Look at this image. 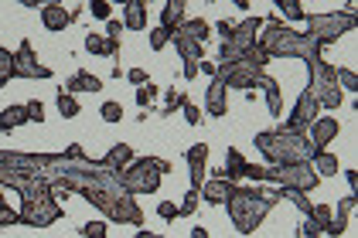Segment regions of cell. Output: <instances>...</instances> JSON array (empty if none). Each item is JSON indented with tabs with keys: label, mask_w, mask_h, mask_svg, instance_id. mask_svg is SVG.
Here are the masks:
<instances>
[{
	"label": "cell",
	"mask_w": 358,
	"mask_h": 238,
	"mask_svg": "<svg viewBox=\"0 0 358 238\" xmlns=\"http://www.w3.org/2000/svg\"><path fill=\"white\" fill-rule=\"evenodd\" d=\"M137 238H161V235H154V232H143V228H137Z\"/></svg>",
	"instance_id": "obj_52"
},
{
	"label": "cell",
	"mask_w": 358,
	"mask_h": 238,
	"mask_svg": "<svg viewBox=\"0 0 358 238\" xmlns=\"http://www.w3.org/2000/svg\"><path fill=\"white\" fill-rule=\"evenodd\" d=\"M17 181H45L62 201L65 194H83L116 225H143L137 198L123 187V174L113 170L106 160H89L79 143L65 154H14L0 150V184L10 187Z\"/></svg>",
	"instance_id": "obj_1"
},
{
	"label": "cell",
	"mask_w": 358,
	"mask_h": 238,
	"mask_svg": "<svg viewBox=\"0 0 358 238\" xmlns=\"http://www.w3.org/2000/svg\"><path fill=\"white\" fill-rule=\"evenodd\" d=\"M334 85H338L341 92H355L358 96V75L352 68H334Z\"/></svg>",
	"instance_id": "obj_29"
},
{
	"label": "cell",
	"mask_w": 358,
	"mask_h": 238,
	"mask_svg": "<svg viewBox=\"0 0 358 238\" xmlns=\"http://www.w3.org/2000/svg\"><path fill=\"white\" fill-rule=\"evenodd\" d=\"M192 238H208V232H205V228H194Z\"/></svg>",
	"instance_id": "obj_53"
},
{
	"label": "cell",
	"mask_w": 358,
	"mask_h": 238,
	"mask_svg": "<svg viewBox=\"0 0 358 238\" xmlns=\"http://www.w3.org/2000/svg\"><path fill=\"white\" fill-rule=\"evenodd\" d=\"M10 79H14V54L7 52V48H0V89Z\"/></svg>",
	"instance_id": "obj_34"
},
{
	"label": "cell",
	"mask_w": 358,
	"mask_h": 238,
	"mask_svg": "<svg viewBox=\"0 0 358 238\" xmlns=\"http://www.w3.org/2000/svg\"><path fill=\"white\" fill-rule=\"evenodd\" d=\"M273 184L280 187H294V191H314L321 184L317 170L310 163H283V167H273Z\"/></svg>",
	"instance_id": "obj_11"
},
{
	"label": "cell",
	"mask_w": 358,
	"mask_h": 238,
	"mask_svg": "<svg viewBox=\"0 0 358 238\" xmlns=\"http://www.w3.org/2000/svg\"><path fill=\"white\" fill-rule=\"evenodd\" d=\"M103 160L110 163L113 170H120V174H123V170H127V167L137 160V154H134V147H130V143H116V147H113V150Z\"/></svg>",
	"instance_id": "obj_24"
},
{
	"label": "cell",
	"mask_w": 358,
	"mask_h": 238,
	"mask_svg": "<svg viewBox=\"0 0 358 238\" xmlns=\"http://www.w3.org/2000/svg\"><path fill=\"white\" fill-rule=\"evenodd\" d=\"M185 10H188V3H185V0H167L164 10H161V27L178 31V27L185 24Z\"/></svg>",
	"instance_id": "obj_20"
},
{
	"label": "cell",
	"mask_w": 358,
	"mask_h": 238,
	"mask_svg": "<svg viewBox=\"0 0 358 238\" xmlns=\"http://www.w3.org/2000/svg\"><path fill=\"white\" fill-rule=\"evenodd\" d=\"M256 150L266 157V167H283V163H310L314 160V147L307 140V133H256Z\"/></svg>",
	"instance_id": "obj_4"
},
{
	"label": "cell",
	"mask_w": 358,
	"mask_h": 238,
	"mask_svg": "<svg viewBox=\"0 0 358 238\" xmlns=\"http://www.w3.org/2000/svg\"><path fill=\"white\" fill-rule=\"evenodd\" d=\"M55 103H58V112H62L65 119H76V116L83 112V106L76 103V96H69V92H62V96H58Z\"/></svg>",
	"instance_id": "obj_32"
},
{
	"label": "cell",
	"mask_w": 358,
	"mask_h": 238,
	"mask_svg": "<svg viewBox=\"0 0 358 238\" xmlns=\"http://www.w3.org/2000/svg\"><path fill=\"white\" fill-rule=\"evenodd\" d=\"M41 24L48 27V31H65V27L72 24V14L65 7H58V3H45L41 7Z\"/></svg>",
	"instance_id": "obj_18"
},
{
	"label": "cell",
	"mask_w": 358,
	"mask_h": 238,
	"mask_svg": "<svg viewBox=\"0 0 358 238\" xmlns=\"http://www.w3.org/2000/svg\"><path fill=\"white\" fill-rule=\"evenodd\" d=\"M229 34H232V24L219 21V38H222V41H229Z\"/></svg>",
	"instance_id": "obj_51"
},
{
	"label": "cell",
	"mask_w": 358,
	"mask_h": 238,
	"mask_svg": "<svg viewBox=\"0 0 358 238\" xmlns=\"http://www.w3.org/2000/svg\"><path fill=\"white\" fill-rule=\"evenodd\" d=\"M317 112H321V106L314 103V96H310V89L303 85V92L297 96V106H294V112L287 116V123L280 126L283 133H303L314 119H317Z\"/></svg>",
	"instance_id": "obj_12"
},
{
	"label": "cell",
	"mask_w": 358,
	"mask_h": 238,
	"mask_svg": "<svg viewBox=\"0 0 358 238\" xmlns=\"http://www.w3.org/2000/svg\"><path fill=\"white\" fill-rule=\"evenodd\" d=\"M181 31H185L188 38H194L198 45H205V41H208V34H212V27H208V21H201V17H185V24H181Z\"/></svg>",
	"instance_id": "obj_28"
},
{
	"label": "cell",
	"mask_w": 358,
	"mask_h": 238,
	"mask_svg": "<svg viewBox=\"0 0 358 238\" xmlns=\"http://www.w3.org/2000/svg\"><path fill=\"white\" fill-rule=\"evenodd\" d=\"M198 198H201L198 191H188V194H185V204L178 208V214H185V218H192V214H194V208H198Z\"/></svg>",
	"instance_id": "obj_43"
},
{
	"label": "cell",
	"mask_w": 358,
	"mask_h": 238,
	"mask_svg": "<svg viewBox=\"0 0 358 238\" xmlns=\"http://www.w3.org/2000/svg\"><path fill=\"white\" fill-rule=\"evenodd\" d=\"M232 187H236V184H232V181H225V177H212L208 184H201V191H198V194H201L208 204H225V201L232 198Z\"/></svg>",
	"instance_id": "obj_17"
},
{
	"label": "cell",
	"mask_w": 358,
	"mask_h": 238,
	"mask_svg": "<svg viewBox=\"0 0 358 238\" xmlns=\"http://www.w3.org/2000/svg\"><path fill=\"white\" fill-rule=\"evenodd\" d=\"M355 194H348L345 201H338L334 208H331V225L324 228V235L328 238H338V235H345V228H348V214H352V208H355Z\"/></svg>",
	"instance_id": "obj_15"
},
{
	"label": "cell",
	"mask_w": 358,
	"mask_h": 238,
	"mask_svg": "<svg viewBox=\"0 0 358 238\" xmlns=\"http://www.w3.org/2000/svg\"><path fill=\"white\" fill-rule=\"evenodd\" d=\"M338 119H331V116H317L314 123H310V133H307V140H310V147L314 150H328V143L338 136Z\"/></svg>",
	"instance_id": "obj_14"
},
{
	"label": "cell",
	"mask_w": 358,
	"mask_h": 238,
	"mask_svg": "<svg viewBox=\"0 0 358 238\" xmlns=\"http://www.w3.org/2000/svg\"><path fill=\"white\" fill-rule=\"evenodd\" d=\"M276 10L287 17V21H303L307 14H303V7L297 3V0H276Z\"/></svg>",
	"instance_id": "obj_33"
},
{
	"label": "cell",
	"mask_w": 358,
	"mask_h": 238,
	"mask_svg": "<svg viewBox=\"0 0 358 238\" xmlns=\"http://www.w3.org/2000/svg\"><path fill=\"white\" fill-rule=\"evenodd\" d=\"M301 238H324V232H321V228H317L314 221H307V218H303V225H301Z\"/></svg>",
	"instance_id": "obj_46"
},
{
	"label": "cell",
	"mask_w": 358,
	"mask_h": 238,
	"mask_svg": "<svg viewBox=\"0 0 358 238\" xmlns=\"http://www.w3.org/2000/svg\"><path fill=\"white\" fill-rule=\"evenodd\" d=\"M181 112H185V119H188V123H198V119H201V112H198V106H194L192 99H188V103H185V106H181Z\"/></svg>",
	"instance_id": "obj_48"
},
{
	"label": "cell",
	"mask_w": 358,
	"mask_h": 238,
	"mask_svg": "<svg viewBox=\"0 0 358 238\" xmlns=\"http://www.w3.org/2000/svg\"><path fill=\"white\" fill-rule=\"evenodd\" d=\"M14 75H17V79H52V68H45V65L38 61L31 41H21V48L14 52Z\"/></svg>",
	"instance_id": "obj_13"
},
{
	"label": "cell",
	"mask_w": 358,
	"mask_h": 238,
	"mask_svg": "<svg viewBox=\"0 0 358 238\" xmlns=\"http://www.w3.org/2000/svg\"><path fill=\"white\" fill-rule=\"evenodd\" d=\"M65 92L76 96V92H103V82L96 79L92 72H76L72 79L65 82Z\"/></svg>",
	"instance_id": "obj_22"
},
{
	"label": "cell",
	"mask_w": 358,
	"mask_h": 238,
	"mask_svg": "<svg viewBox=\"0 0 358 238\" xmlns=\"http://www.w3.org/2000/svg\"><path fill=\"white\" fill-rule=\"evenodd\" d=\"M307 221H314V225L324 232V228L331 225V208H328V204H314V208H310V214H307Z\"/></svg>",
	"instance_id": "obj_35"
},
{
	"label": "cell",
	"mask_w": 358,
	"mask_h": 238,
	"mask_svg": "<svg viewBox=\"0 0 358 238\" xmlns=\"http://www.w3.org/2000/svg\"><path fill=\"white\" fill-rule=\"evenodd\" d=\"M83 235L85 238H106V221H85Z\"/></svg>",
	"instance_id": "obj_40"
},
{
	"label": "cell",
	"mask_w": 358,
	"mask_h": 238,
	"mask_svg": "<svg viewBox=\"0 0 358 238\" xmlns=\"http://www.w3.org/2000/svg\"><path fill=\"white\" fill-rule=\"evenodd\" d=\"M307 72H310L307 89H310L314 103H317L321 109H338L341 106V89L334 85V65H328L324 58H317Z\"/></svg>",
	"instance_id": "obj_10"
},
{
	"label": "cell",
	"mask_w": 358,
	"mask_h": 238,
	"mask_svg": "<svg viewBox=\"0 0 358 238\" xmlns=\"http://www.w3.org/2000/svg\"><path fill=\"white\" fill-rule=\"evenodd\" d=\"M225 211H229V218H232V225H236L239 235H252L266 221V214L273 211V204L266 201V191L263 187L236 184L232 187V198L225 201Z\"/></svg>",
	"instance_id": "obj_5"
},
{
	"label": "cell",
	"mask_w": 358,
	"mask_h": 238,
	"mask_svg": "<svg viewBox=\"0 0 358 238\" xmlns=\"http://www.w3.org/2000/svg\"><path fill=\"white\" fill-rule=\"evenodd\" d=\"M24 109H28V119H31V123H41V119H45V106H41L38 99H31Z\"/></svg>",
	"instance_id": "obj_44"
},
{
	"label": "cell",
	"mask_w": 358,
	"mask_h": 238,
	"mask_svg": "<svg viewBox=\"0 0 358 238\" xmlns=\"http://www.w3.org/2000/svg\"><path fill=\"white\" fill-rule=\"evenodd\" d=\"M89 10H92V17H96V21H110V3H106V0H92V3H89Z\"/></svg>",
	"instance_id": "obj_42"
},
{
	"label": "cell",
	"mask_w": 358,
	"mask_h": 238,
	"mask_svg": "<svg viewBox=\"0 0 358 238\" xmlns=\"http://www.w3.org/2000/svg\"><path fill=\"white\" fill-rule=\"evenodd\" d=\"M266 21H270V24H263V38H256V45L270 54V58H301L307 68L321 58V48H317L303 31H294L290 24L273 21V17H266Z\"/></svg>",
	"instance_id": "obj_2"
},
{
	"label": "cell",
	"mask_w": 358,
	"mask_h": 238,
	"mask_svg": "<svg viewBox=\"0 0 358 238\" xmlns=\"http://www.w3.org/2000/svg\"><path fill=\"white\" fill-rule=\"evenodd\" d=\"M24 123H28V109L24 106H7L0 112V133H14Z\"/></svg>",
	"instance_id": "obj_26"
},
{
	"label": "cell",
	"mask_w": 358,
	"mask_h": 238,
	"mask_svg": "<svg viewBox=\"0 0 358 238\" xmlns=\"http://www.w3.org/2000/svg\"><path fill=\"white\" fill-rule=\"evenodd\" d=\"M243 170H246V157L236 150V147H229V154H225V170H222V177L225 181H243Z\"/></svg>",
	"instance_id": "obj_25"
},
{
	"label": "cell",
	"mask_w": 358,
	"mask_h": 238,
	"mask_svg": "<svg viewBox=\"0 0 358 238\" xmlns=\"http://www.w3.org/2000/svg\"><path fill=\"white\" fill-rule=\"evenodd\" d=\"M263 92H266V109H270V116H280V112H283V103H280V85H266V89H263Z\"/></svg>",
	"instance_id": "obj_36"
},
{
	"label": "cell",
	"mask_w": 358,
	"mask_h": 238,
	"mask_svg": "<svg viewBox=\"0 0 358 238\" xmlns=\"http://www.w3.org/2000/svg\"><path fill=\"white\" fill-rule=\"evenodd\" d=\"M188 103V96L185 92H178V89H167L164 92V109H161V116H171V112H178V109Z\"/></svg>",
	"instance_id": "obj_31"
},
{
	"label": "cell",
	"mask_w": 358,
	"mask_h": 238,
	"mask_svg": "<svg viewBox=\"0 0 358 238\" xmlns=\"http://www.w3.org/2000/svg\"><path fill=\"white\" fill-rule=\"evenodd\" d=\"M171 174V163L161 157H137L123 170V187L130 194H154L161 187V177Z\"/></svg>",
	"instance_id": "obj_7"
},
{
	"label": "cell",
	"mask_w": 358,
	"mask_h": 238,
	"mask_svg": "<svg viewBox=\"0 0 358 238\" xmlns=\"http://www.w3.org/2000/svg\"><path fill=\"white\" fill-rule=\"evenodd\" d=\"M215 79L225 85V89H243V92H252V89H266L273 85V75H266L263 68H256L249 58H239V61H229V65H215Z\"/></svg>",
	"instance_id": "obj_8"
},
{
	"label": "cell",
	"mask_w": 358,
	"mask_h": 238,
	"mask_svg": "<svg viewBox=\"0 0 358 238\" xmlns=\"http://www.w3.org/2000/svg\"><path fill=\"white\" fill-rule=\"evenodd\" d=\"M157 214H161L164 221H174V218H181V214H178V204H171V201H161V204H157Z\"/></svg>",
	"instance_id": "obj_45"
},
{
	"label": "cell",
	"mask_w": 358,
	"mask_h": 238,
	"mask_svg": "<svg viewBox=\"0 0 358 238\" xmlns=\"http://www.w3.org/2000/svg\"><path fill=\"white\" fill-rule=\"evenodd\" d=\"M154 99H157V85H154V82H147V85H140L137 89V106L150 109L154 106Z\"/></svg>",
	"instance_id": "obj_37"
},
{
	"label": "cell",
	"mask_w": 358,
	"mask_h": 238,
	"mask_svg": "<svg viewBox=\"0 0 358 238\" xmlns=\"http://www.w3.org/2000/svg\"><path fill=\"white\" fill-rule=\"evenodd\" d=\"M123 10H127L123 27H130V31H143V27H147V3H143V0H127Z\"/></svg>",
	"instance_id": "obj_23"
},
{
	"label": "cell",
	"mask_w": 358,
	"mask_h": 238,
	"mask_svg": "<svg viewBox=\"0 0 358 238\" xmlns=\"http://www.w3.org/2000/svg\"><path fill=\"white\" fill-rule=\"evenodd\" d=\"M10 191L21 194V211H17V225H31V228H48L52 221L62 218V204H58L55 191L45 181H17Z\"/></svg>",
	"instance_id": "obj_3"
},
{
	"label": "cell",
	"mask_w": 358,
	"mask_h": 238,
	"mask_svg": "<svg viewBox=\"0 0 358 238\" xmlns=\"http://www.w3.org/2000/svg\"><path fill=\"white\" fill-rule=\"evenodd\" d=\"M263 21H266V17H246V21H239V24L232 27L229 41H222V48H219V65L246 58V54L256 48V34L263 31Z\"/></svg>",
	"instance_id": "obj_9"
},
{
	"label": "cell",
	"mask_w": 358,
	"mask_h": 238,
	"mask_svg": "<svg viewBox=\"0 0 358 238\" xmlns=\"http://www.w3.org/2000/svg\"><path fill=\"white\" fill-rule=\"evenodd\" d=\"M85 52L99 54V58H116L120 54V41H110L106 34H89L85 38Z\"/></svg>",
	"instance_id": "obj_21"
},
{
	"label": "cell",
	"mask_w": 358,
	"mask_h": 238,
	"mask_svg": "<svg viewBox=\"0 0 358 238\" xmlns=\"http://www.w3.org/2000/svg\"><path fill=\"white\" fill-rule=\"evenodd\" d=\"M243 181H266V184H273V167H263V163H246Z\"/></svg>",
	"instance_id": "obj_30"
},
{
	"label": "cell",
	"mask_w": 358,
	"mask_h": 238,
	"mask_svg": "<svg viewBox=\"0 0 358 238\" xmlns=\"http://www.w3.org/2000/svg\"><path fill=\"white\" fill-rule=\"evenodd\" d=\"M10 225H17V211H10L3 194H0V228H10Z\"/></svg>",
	"instance_id": "obj_41"
},
{
	"label": "cell",
	"mask_w": 358,
	"mask_h": 238,
	"mask_svg": "<svg viewBox=\"0 0 358 238\" xmlns=\"http://www.w3.org/2000/svg\"><path fill=\"white\" fill-rule=\"evenodd\" d=\"M307 21V38L324 52L328 45H334L341 34H348V31H355L358 27V14L352 10H338V14H310V17H303Z\"/></svg>",
	"instance_id": "obj_6"
},
{
	"label": "cell",
	"mask_w": 358,
	"mask_h": 238,
	"mask_svg": "<svg viewBox=\"0 0 358 238\" xmlns=\"http://www.w3.org/2000/svg\"><path fill=\"white\" fill-rule=\"evenodd\" d=\"M225 92H229V89H225V85H222L219 79H212V85H208V96H205V112H208V116H215V119H219V116H225Z\"/></svg>",
	"instance_id": "obj_19"
},
{
	"label": "cell",
	"mask_w": 358,
	"mask_h": 238,
	"mask_svg": "<svg viewBox=\"0 0 358 238\" xmlns=\"http://www.w3.org/2000/svg\"><path fill=\"white\" fill-rule=\"evenodd\" d=\"M127 79L134 82V89H140V85H147V72H143V68H134V72H130Z\"/></svg>",
	"instance_id": "obj_49"
},
{
	"label": "cell",
	"mask_w": 358,
	"mask_h": 238,
	"mask_svg": "<svg viewBox=\"0 0 358 238\" xmlns=\"http://www.w3.org/2000/svg\"><path fill=\"white\" fill-rule=\"evenodd\" d=\"M185 157H188V170H192V191H201V184H205V167H208V147L205 143H194Z\"/></svg>",
	"instance_id": "obj_16"
},
{
	"label": "cell",
	"mask_w": 358,
	"mask_h": 238,
	"mask_svg": "<svg viewBox=\"0 0 358 238\" xmlns=\"http://www.w3.org/2000/svg\"><path fill=\"white\" fill-rule=\"evenodd\" d=\"M345 177H348V184H352V194H355V198H358V170H355V167H352V170H348Z\"/></svg>",
	"instance_id": "obj_50"
},
{
	"label": "cell",
	"mask_w": 358,
	"mask_h": 238,
	"mask_svg": "<svg viewBox=\"0 0 358 238\" xmlns=\"http://www.w3.org/2000/svg\"><path fill=\"white\" fill-rule=\"evenodd\" d=\"M120 34H123V21H106V38H110V41H120Z\"/></svg>",
	"instance_id": "obj_47"
},
{
	"label": "cell",
	"mask_w": 358,
	"mask_h": 238,
	"mask_svg": "<svg viewBox=\"0 0 358 238\" xmlns=\"http://www.w3.org/2000/svg\"><path fill=\"white\" fill-rule=\"evenodd\" d=\"M171 34H174V31H167V27H154V31H150V48L161 52L164 45H171Z\"/></svg>",
	"instance_id": "obj_39"
},
{
	"label": "cell",
	"mask_w": 358,
	"mask_h": 238,
	"mask_svg": "<svg viewBox=\"0 0 358 238\" xmlns=\"http://www.w3.org/2000/svg\"><path fill=\"white\" fill-rule=\"evenodd\" d=\"M310 167L317 170V177H334V174H338V157L328 154V150H317L314 160H310Z\"/></svg>",
	"instance_id": "obj_27"
},
{
	"label": "cell",
	"mask_w": 358,
	"mask_h": 238,
	"mask_svg": "<svg viewBox=\"0 0 358 238\" xmlns=\"http://www.w3.org/2000/svg\"><path fill=\"white\" fill-rule=\"evenodd\" d=\"M99 116H103L106 123H120V119H123V106L110 99V103H103V106H99Z\"/></svg>",
	"instance_id": "obj_38"
}]
</instances>
